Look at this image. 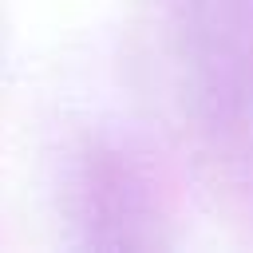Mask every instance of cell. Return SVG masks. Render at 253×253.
I'll return each mask as SVG.
<instances>
[{
  "label": "cell",
  "instance_id": "obj_1",
  "mask_svg": "<svg viewBox=\"0 0 253 253\" xmlns=\"http://www.w3.org/2000/svg\"><path fill=\"white\" fill-rule=\"evenodd\" d=\"M75 190L79 221L95 229V241H138V229L150 221V202L142 178L126 162H119V154H91Z\"/></svg>",
  "mask_w": 253,
  "mask_h": 253
}]
</instances>
